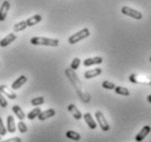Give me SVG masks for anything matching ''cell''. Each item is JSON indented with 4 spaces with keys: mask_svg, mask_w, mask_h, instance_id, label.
<instances>
[{
    "mask_svg": "<svg viewBox=\"0 0 151 142\" xmlns=\"http://www.w3.org/2000/svg\"><path fill=\"white\" fill-rule=\"evenodd\" d=\"M17 39V35L13 33L8 34L7 36H4L2 39H0V46L1 47H7L8 45H10L12 42H14Z\"/></svg>",
    "mask_w": 151,
    "mask_h": 142,
    "instance_id": "cell-9",
    "label": "cell"
},
{
    "mask_svg": "<svg viewBox=\"0 0 151 142\" xmlns=\"http://www.w3.org/2000/svg\"><path fill=\"white\" fill-rule=\"evenodd\" d=\"M68 110L72 114V116L75 117L76 119H81L82 118V114L80 113V110L78 108H77V106L73 104H69L68 105Z\"/></svg>",
    "mask_w": 151,
    "mask_h": 142,
    "instance_id": "cell-17",
    "label": "cell"
},
{
    "mask_svg": "<svg viewBox=\"0 0 151 142\" xmlns=\"http://www.w3.org/2000/svg\"><path fill=\"white\" fill-rule=\"evenodd\" d=\"M66 137L70 140H73V141H79L80 139H81V136L78 133V132H76V131H72V130H68L66 132Z\"/></svg>",
    "mask_w": 151,
    "mask_h": 142,
    "instance_id": "cell-20",
    "label": "cell"
},
{
    "mask_svg": "<svg viewBox=\"0 0 151 142\" xmlns=\"http://www.w3.org/2000/svg\"><path fill=\"white\" fill-rule=\"evenodd\" d=\"M9 9H10V2L8 0H4V2L1 4V7H0V21L1 22L6 20Z\"/></svg>",
    "mask_w": 151,
    "mask_h": 142,
    "instance_id": "cell-7",
    "label": "cell"
},
{
    "mask_svg": "<svg viewBox=\"0 0 151 142\" xmlns=\"http://www.w3.org/2000/svg\"><path fill=\"white\" fill-rule=\"evenodd\" d=\"M102 86L104 89H106V90H114L116 87V85L113 82H111V81H104L102 83Z\"/></svg>",
    "mask_w": 151,
    "mask_h": 142,
    "instance_id": "cell-25",
    "label": "cell"
},
{
    "mask_svg": "<svg viewBox=\"0 0 151 142\" xmlns=\"http://www.w3.org/2000/svg\"><path fill=\"white\" fill-rule=\"evenodd\" d=\"M0 92L4 94V95L8 96V98H10V100H15L17 98V94L13 91L9 90L6 85H0Z\"/></svg>",
    "mask_w": 151,
    "mask_h": 142,
    "instance_id": "cell-16",
    "label": "cell"
},
{
    "mask_svg": "<svg viewBox=\"0 0 151 142\" xmlns=\"http://www.w3.org/2000/svg\"><path fill=\"white\" fill-rule=\"evenodd\" d=\"M80 64H81V60H80L79 58H75V59L72 60L71 65H70V69H72V70H77V69L79 68Z\"/></svg>",
    "mask_w": 151,
    "mask_h": 142,
    "instance_id": "cell-26",
    "label": "cell"
},
{
    "mask_svg": "<svg viewBox=\"0 0 151 142\" xmlns=\"http://www.w3.org/2000/svg\"><path fill=\"white\" fill-rule=\"evenodd\" d=\"M41 108H40V107H36V108H34L33 109V110H31L30 113H29V114H27V118H29V119L30 120H33L34 119V118H36V117H38V115H40V114H41Z\"/></svg>",
    "mask_w": 151,
    "mask_h": 142,
    "instance_id": "cell-23",
    "label": "cell"
},
{
    "mask_svg": "<svg viewBox=\"0 0 151 142\" xmlns=\"http://www.w3.org/2000/svg\"><path fill=\"white\" fill-rule=\"evenodd\" d=\"M151 131V127L150 126H145V127H142V129L137 133V136L135 137V140H136L137 142H141L142 140H144L146 137H147L149 133H150Z\"/></svg>",
    "mask_w": 151,
    "mask_h": 142,
    "instance_id": "cell-8",
    "label": "cell"
},
{
    "mask_svg": "<svg viewBox=\"0 0 151 142\" xmlns=\"http://www.w3.org/2000/svg\"><path fill=\"white\" fill-rule=\"evenodd\" d=\"M12 112L14 113L17 118H19L20 120H23L24 118H25V114L23 113V110L21 109V107L18 106V105H13V106H12Z\"/></svg>",
    "mask_w": 151,
    "mask_h": 142,
    "instance_id": "cell-19",
    "label": "cell"
},
{
    "mask_svg": "<svg viewBox=\"0 0 151 142\" xmlns=\"http://www.w3.org/2000/svg\"><path fill=\"white\" fill-rule=\"evenodd\" d=\"M0 142H22V140L19 137H13V138H10L8 139V140H4V141H0Z\"/></svg>",
    "mask_w": 151,
    "mask_h": 142,
    "instance_id": "cell-30",
    "label": "cell"
},
{
    "mask_svg": "<svg viewBox=\"0 0 151 142\" xmlns=\"http://www.w3.org/2000/svg\"><path fill=\"white\" fill-rule=\"evenodd\" d=\"M0 137H1V136H0ZM0 141H1V138H0Z\"/></svg>",
    "mask_w": 151,
    "mask_h": 142,
    "instance_id": "cell-32",
    "label": "cell"
},
{
    "mask_svg": "<svg viewBox=\"0 0 151 142\" xmlns=\"http://www.w3.org/2000/svg\"><path fill=\"white\" fill-rule=\"evenodd\" d=\"M114 91H115V93L116 94L124 95V96H128L129 94H130L128 89H126V87H124V86H116V87L114 89Z\"/></svg>",
    "mask_w": 151,
    "mask_h": 142,
    "instance_id": "cell-22",
    "label": "cell"
},
{
    "mask_svg": "<svg viewBox=\"0 0 151 142\" xmlns=\"http://www.w3.org/2000/svg\"><path fill=\"white\" fill-rule=\"evenodd\" d=\"M150 61H151V57H150Z\"/></svg>",
    "mask_w": 151,
    "mask_h": 142,
    "instance_id": "cell-33",
    "label": "cell"
},
{
    "mask_svg": "<svg viewBox=\"0 0 151 142\" xmlns=\"http://www.w3.org/2000/svg\"><path fill=\"white\" fill-rule=\"evenodd\" d=\"M129 81L132 83H139V84H151V78H144L141 75H132L129 77Z\"/></svg>",
    "mask_w": 151,
    "mask_h": 142,
    "instance_id": "cell-6",
    "label": "cell"
},
{
    "mask_svg": "<svg viewBox=\"0 0 151 142\" xmlns=\"http://www.w3.org/2000/svg\"><path fill=\"white\" fill-rule=\"evenodd\" d=\"M27 78L25 77V75H20L19 78L15 80L14 82L12 83V85H11V89L13 91H15V90H19L20 87L24 84V83H27Z\"/></svg>",
    "mask_w": 151,
    "mask_h": 142,
    "instance_id": "cell-11",
    "label": "cell"
},
{
    "mask_svg": "<svg viewBox=\"0 0 151 142\" xmlns=\"http://www.w3.org/2000/svg\"><path fill=\"white\" fill-rule=\"evenodd\" d=\"M7 127L4 125V121L0 117V136H6L7 135Z\"/></svg>",
    "mask_w": 151,
    "mask_h": 142,
    "instance_id": "cell-28",
    "label": "cell"
},
{
    "mask_svg": "<svg viewBox=\"0 0 151 142\" xmlns=\"http://www.w3.org/2000/svg\"><path fill=\"white\" fill-rule=\"evenodd\" d=\"M27 27V21H21V22L17 23V24H14V26H13V31L14 32H21V31H24L25 29Z\"/></svg>",
    "mask_w": 151,
    "mask_h": 142,
    "instance_id": "cell-21",
    "label": "cell"
},
{
    "mask_svg": "<svg viewBox=\"0 0 151 142\" xmlns=\"http://www.w3.org/2000/svg\"><path fill=\"white\" fill-rule=\"evenodd\" d=\"M6 127H7L8 132H10V133L15 132V130H17V126H15V123H14V117L13 116L7 117V125H6Z\"/></svg>",
    "mask_w": 151,
    "mask_h": 142,
    "instance_id": "cell-13",
    "label": "cell"
},
{
    "mask_svg": "<svg viewBox=\"0 0 151 142\" xmlns=\"http://www.w3.org/2000/svg\"><path fill=\"white\" fill-rule=\"evenodd\" d=\"M32 45H42V46H50V47H57L59 45V41L57 38H46V37H32L31 38Z\"/></svg>",
    "mask_w": 151,
    "mask_h": 142,
    "instance_id": "cell-2",
    "label": "cell"
},
{
    "mask_svg": "<svg viewBox=\"0 0 151 142\" xmlns=\"http://www.w3.org/2000/svg\"><path fill=\"white\" fill-rule=\"evenodd\" d=\"M147 101L149 102V103H151V94H150V95H148V96H147Z\"/></svg>",
    "mask_w": 151,
    "mask_h": 142,
    "instance_id": "cell-31",
    "label": "cell"
},
{
    "mask_svg": "<svg viewBox=\"0 0 151 142\" xmlns=\"http://www.w3.org/2000/svg\"><path fill=\"white\" fill-rule=\"evenodd\" d=\"M103 62V58L102 57H93V58H88L83 61V66L86 67H90V66H93V65H101Z\"/></svg>",
    "mask_w": 151,
    "mask_h": 142,
    "instance_id": "cell-12",
    "label": "cell"
},
{
    "mask_svg": "<svg viewBox=\"0 0 151 142\" xmlns=\"http://www.w3.org/2000/svg\"><path fill=\"white\" fill-rule=\"evenodd\" d=\"M18 129H19V131L21 133H25L27 131V125H25V123H23L22 120H20V123H18Z\"/></svg>",
    "mask_w": 151,
    "mask_h": 142,
    "instance_id": "cell-27",
    "label": "cell"
},
{
    "mask_svg": "<svg viewBox=\"0 0 151 142\" xmlns=\"http://www.w3.org/2000/svg\"><path fill=\"white\" fill-rule=\"evenodd\" d=\"M122 13L125 15H128V16H130V18H132V19L135 20H141L142 19V13L140 11H138V10H136V9H132V8L130 7H123L122 8Z\"/></svg>",
    "mask_w": 151,
    "mask_h": 142,
    "instance_id": "cell-4",
    "label": "cell"
},
{
    "mask_svg": "<svg viewBox=\"0 0 151 142\" xmlns=\"http://www.w3.org/2000/svg\"><path fill=\"white\" fill-rule=\"evenodd\" d=\"M55 115H56V110L53 108H49L44 110V112H41V114L38 115V119L41 120V121H44V120L48 119L50 117H54Z\"/></svg>",
    "mask_w": 151,
    "mask_h": 142,
    "instance_id": "cell-10",
    "label": "cell"
},
{
    "mask_svg": "<svg viewBox=\"0 0 151 142\" xmlns=\"http://www.w3.org/2000/svg\"><path fill=\"white\" fill-rule=\"evenodd\" d=\"M89 36H90V30H89L88 27H84V29H82L81 31H79V32L75 33L73 35H71V36L68 38V43L71 44V45H75L78 42L82 41V39L89 37Z\"/></svg>",
    "mask_w": 151,
    "mask_h": 142,
    "instance_id": "cell-3",
    "label": "cell"
},
{
    "mask_svg": "<svg viewBox=\"0 0 151 142\" xmlns=\"http://www.w3.org/2000/svg\"><path fill=\"white\" fill-rule=\"evenodd\" d=\"M83 118H84V120H86L87 125L89 126V128L92 129V130H94L95 128H96V123L94 121V119H93V117H92V115H91L90 113L83 114Z\"/></svg>",
    "mask_w": 151,
    "mask_h": 142,
    "instance_id": "cell-14",
    "label": "cell"
},
{
    "mask_svg": "<svg viewBox=\"0 0 151 142\" xmlns=\"http://www.w3.org/2000/svg\"><path fill=\"white\" fill-rule=\"evenodd\" d=\"M44 102H45V98H44V97L38 96V97H35V98H33V100L31 101V104L33 105V106H40V105L44 104Z\"/></svg>",
    "mask_w": 151,
    "mask_h": 142,
    "instance_id": "cell-24",
    "label": "cell"
},
{
    "mask_svg": "<svg viewBox=\"0 0 151 142\" xmlns=\"http://www.w3.org/2000/svg\"><path fill=\"white\" fill-rule=\"evenodd\" d=\"M0 106L2 107V108H6L8 106V102L6 100V97L4 96V94L0 92Z\"/></svg>",
    "mask_w": 151,
    "mask_h": 142,
    "instance_id": "cell-29",
    "label": "cell"
},
{
    "mask_svg": "<svg viewBox=\"0 0 151 142\" xmlns=\"http://www.w3.org/2000/svg\"><path fill=\"white\" fill-rule=\"evenodd\" d=\"M95 118H96L99 125H100V127H101V129H102L103 131L110 130V125H109V123H107V120H106V118L104 117L102 112L96 110V112H95Z\"/></svg>",
    "mask_w": 151,
    "mask_h": 142,
    "instance_id": "cell-5",
    "label": "cell"
},
{
    "mask_svg": "<svg viewBox=\"0 0 151 142\" xmlns=\"http://www.w3.org/2000/svg\"><path fill=\"white\" fill-rule=\"evenodd\" d=\"M42 21V16L40 14H35L33 16H31L29 19L27 20V27L29 26H34L36 25L37 23H40Z\"/></svg>",
    "mask_w": 151,
    "mask_h": 142,
    "instance_id": "cell-18",
    "label": "cell"
},
{
    "mask_svg": "<svg viewBox=\"0 0 151 142\" xmlns=\"http://www.w3.org/2000/svg\"><path fill=\"white\" fill-rule=\"evenodd\" d=\"M66 75L69 78V80L71 81V83L76 86V91L78 92V94L80 95V98L83 102H89L90 101V96L86 91L82 90V84L79 82V80L77 78V75H75V72L72 69H66Z\"/></svg>",
    "mask_w": 151,
    "mask_h": 142,
    "instance_id": "cell-1",
    "label": "cell"
},
{
    "mask_svg": "<svg viewBox=\"0 0 151 142\" xmlns=\"http://www.w3.org/2000/svg\"><path fill=\"white\" fill-rule=\"evenodd\" d=\"M102 73V69L101 68H95V69H92V70H88L84 72V78L86 79H92L95 78Z\"/></svg>",
    "mask_w": 151,
    "mask_h": 142,
    "instance_id": "cell-15",
    "label": "cell"
}]
</instances>
